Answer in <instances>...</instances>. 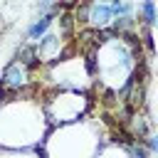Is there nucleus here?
Masks as SVG:
<instances>
[{
    "label": "nucleus",
    "mask_w": 158,
    "mask_h": 158,
    "mask_svg": "<svg viewBox=\"0 0 158 158\" xmlns=\"http://www.w3.org/2000/svg\"><path fill=\"white\" fill-rule=\"evenodd\" d=\"M138 15H141V20H143L148 27H153V25L158 22V10H156V5H153L151 0H146V2L138 5Z\"/></svg>",
    "instance_id": "39448f33"
},
{
    "label": "nucleus",
    "mask_w": 158,
    "mask_h": 158,
    "mask_svg": "<svg viewBox=\"0 0 158 158\" xmlns=\"http://www.w3.org/2000/svg\"><path fill=\"white\" fill-rule=\"evenodd\" d=\"M52 20H54V15H42V17H37L25 32H27V37L32 40V42H40L47 32H49V27H52Z\"/></svg>",
    "instance_id": "7ed1b4c3"
},
{
    "label": "nucleus",
    "mask_w": 158,
    "mask_h": 158,
    "mask_svg": "<svg viewBox=\"0 0 158 158\" xmlns=\"http://www.w3.org/2000/svg\"><path fill=\"white\" fill-rule=\"evenodd\" d=\"M27 79H30V69L15 59V62H10V64L2 69V77H0V89H5V91L22 89V86L27 84Z\"/></svg>",
    "instance_id": "f03ea898"
},
{
    "label": "nucleus",
    "mask_w": 158,
    "mask_h": 158,
    "mask_svg": "<svg viewBox=\"0 0 158 158\" xmlns=\"http://www.w3.org/2000/svg\"><path fill=\"white\" fill-rule=\"evenodd\" d=\"M77 17H81L91 27H106V25L114 22V12H111V5L109 2H89V5H81L77 10Z\"/></svg>",
    "instance_id": "f257e3e1"
},
{
    "label": "nucleus",
    "mask_w": 158,
    "mask_h": 158,
    "mask_svg": "<svg viewBox=\"0 0 158 158\" xmlns=\"http://www.w3.org/2000/svg\"><path fill=\"white\" fill-rule=\"evenodd\" d=\"M5 96H7V91H5V89H0V104L5 101Z\"/></svg>",
    "instance_id": "6e6552de"
},
{
    "label": "nucleus",
    "mask_w": 158,
    "mask_h": 158,
    "mask_svg": "<svg viewBox=\"0 0 158 158\" xmlns=\"http://www.w3.org/2000/svg\"><path fill=\"white\" fill-rule=\"evenodd\" d=\"M35 49H37V57H52V54L59 49V37L47 32V35L35 44Z\"/></svg>",
    "instance_id": "20e7f679"
},
{
    "label": "nucleus",
    "mask_w": 158,
    "mask_h": 158,
    "mask_svg": "<svg viewBox=\"0 0 158 158\" xmlns=\"http://www.w3.org/2000/svg\"><path fill=\"white\" fill-rule=\"evenodd\" d=\"M146 151H151V153H158V136H156V133H153V136H148Z\"/></svg>",
    "instance_id": "0eeeda50"
},
{
    "label": "nucleus",
    "mask_w": 158,
    "mask_h": 158,
    "mask_svg": "<svg viewBox=\"0 0 158 158\" xmlns=\"http://www.w3.org/2000/svg\"><path fill=\"white\" fill-rule=\"evenodd\" d=\"M111 5V12H114V20L116 17H128V15H133V5L131 2H126V0H114V2H109Z\"/></svg>",
    "instance_id": "423d86ee"
}]
</instances>
